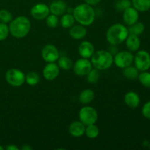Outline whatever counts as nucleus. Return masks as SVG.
<instances>
[{"mask_svg": "<svg viewBox=\"0 0 150 150\" xmlns=\"http://www.w3.org/2000/svg\"><path fill=\"white\" fill-rule=\"evenodd\" d=\"M75 20L83 26H89L94 22L95 18V12L92 5L81 4L76 6L73 11Z\"/></svg>", "mask_w": 150, "mask_h": 150, "instance_id": "1", "label": "nucleus"}, {"mask_svg": "<svg viewBox=\"0 0 150 150\" xmlns=\"http://www.w3.org/2000/svg\"><path fill=\"white\" fill-rule=\"evenodd\" d=\"M31 29V23L29 18L25 16H18L11 21L9 26L10 34L16 38H22L29 34Z\"/></svg>", "mask_w": 150, "mask_h": 150, "instance_id": "2", "label": "nucleus"}, {"mask_svg": "<svg viewBox=\"0 0 150 150\" xmlns=\"http://www.w3.org/2000/svg\"><path fill=\"white\" fill-rule=\"evenodd\" d=\"M129 35L128 29L121 23H115L110 26L106 32V39L111 45H119L124 41Z\"/></svg>", "mask_w": 150, "mask_h": 150, "instance_id": "3", "label": "nucleus"}, {"mask_svg": "<svg viewBox=\"0 0 150 150\" xmlns=\"http://www.w3.org/2000/svg\"><path fill=\"white\" fill-rule=\"evenodd\" d=\"M91 59V63L99 70H107L114 63V57L108 51L100 50L94 52Z\"/></svg>", "mask_w": 150, "mask_h": 150, "instance_id": "4", "label": "nucleus"}, {"mask_svg": "<svg viewBox=\"0 0 150 150\" xmlns=\"http://www.w3.org/2000/svg\"><path fill=\"white\" fill-rule=\"evenodd\" d=\"M79 117L80 121L87 126L96 122L98 118V114L93 107L84 106L79 111Z\"/></svg>", "mask_w": 150, "mask_h": 150, "instance_id": "5", "label": "nucleus"}, {"mask_svg": "<svg viewBox=\"0 0 150 150\" xmlns=\"http://www.w3.org/2000/svg\"><path fill=\"white\" fill-rule=\"evenodd\" d=\"M5 79L10 86L19 87L25 82V75L18 69L12 68L7 71Z\"/></svg>", "mask_w": 150, "mask_h": 150, "instance_id": "6", "label": "nucleus"}, {"mask_svg": "<svg viewBox=\"0 0 150 150\" xmlns=\"http://www.w3.org/2000/svg\"><path fill=\"white\" fill-rule=\"evenodd\" d=\"M133 62L139 71H146L150 68V54L144 50L139 51L134 57Z\"/></svg>", "mask_w": 150, "mask_h": 150, "instance_id": "7", "label": "nucleus"}, {"mask_svg": "<svg viewBox=\"0 0 150 150\" xmlns=\"http://www.w3.org/2000/svg\"><path fill=\"white\" fill-rule=\"evenodd\" d=\"M133 61L134 57L130 51H120L117 53L114 57V63L120 68H125L131 65Z\"/></svg>", "mask_w": 150, "mask_h": 150, "instance_id": "8", "label": "nucleus"}, {"mask_svg": "<svg viewBox=\"0 0 150 150\" xmlns=\"http://www.w3.org/2000/svg\"><path fill=\"white\" fill-rule=\"evenodd\" d=\"M92 64L88 59L81 58L78 59L73 65V71L77 76H86L92 70Z\"/></svg>", "mask_w": 150, "mask_h": 150, "instance_id": "9", "label": "nucleus"}, {"mask_svg": "<svg viewBox=\"0 0 150 150\" xmlns=\"http://www.w3.org/2000/svg\"><path fill=\"white\" fill-rule=\"evenodd\" d=\"M42 57L46 62H54L58 60L59 57V53L57 47L52 44H48L45 45L42 50Z\"/></svg>", "mask_w": 150, "mask_h": 150, "instance_id": "10", "label": "nucleus"}, {"mask_svg": "<svg viewBox=\"0 0 150 150\" xmlns=\"http://www.w3.org/2000/svg\"><path fill=\"white\" fill-rule=\"evenodd\" d=\"M30 13L34 18L37 20H43L49 15V7L43 3H38L32 7Z\"/></svg>", "mask_w": 150, "mask_h": 150, "instance_id": "11", "label": "nucleus"}, {"mask_svg": "<svg viewBox=\"0 0 150 150\" xmlns=\"http://www.w3.org/2000/svg\"><path fill=\"white\" fill-rule=\"evenodd\" d=\"M59 73V67L54 62H48L42 70L43 77L48 81H53L57 79Z\"/></svg>", "mask_w": 150, "mask_h": 150, "instance_id": "12", "label": "nucleus"}, {"mask_svg": "<svg viewBox=\"0 0 150 150\" xmlns=\"http://www.w3.org/2000/svg\"><path fill=\"white\" fill-rule=\"evenodd\" d=\"M139 11L133 7H128L123 13V20L128 26L136 23L139 21Z\"/></svg>", "mask_w": 150, "mask_h": 150, "instance_id": "13", "label": "nucleus"}, {"mask_svg": "<svg viewBox=\"0 0 150 150\" xmlns=\"http://www.w3.org/2000/svg\"><path fill=\"white\" fill-rule=\"evenodd\" d=\"M79 54L82 58L89 59L95 52V48L89 41H83L79 46Z\"/></svg>", "mask_w": 150, "mask_h": 150, "instance_id": "14", "label": "nucleus"}, {"mask_svg": "<svg viewBox=\"0 0 150 150\" xmlns=\"http://www.w3.org/2000/svg\"><path fill=\"white\" fill-rule=\"evenodd\" d=\"M50 13L55 16H62L67 10L66 3L62 0H55L52 1L49 6Z\"/></svg>", "mask_w": 150, "mask_h": 150, "instance_id": "15", "label": "nucleus"}, {"mask_svg": "<svg viewBox=\"0 0 150 150\" xmlns=\"http://www.w3.org/2000/svg\"><path fill=\"white\" fill-rule=\"evenodd\" d=\"M86 125L81 121H76L71 123L69 127V132L73 137H80L85 133Z\"/></svg>", "mask_w": 150, "mask_h": 150, "instance_id": "16", "label": "nucleus"}, {"mask_svg": "<svg viewBox=\"0 0 150 150\" xmlns=\"http://www.w3.org/2000/svg\"><path fill=\"white\" fill-rule=\"evenodd\" d=\"M125 103L130 108H136L139 106L140 103V98L137 93L130 91L125 95Z\"/></svg>", "mask_w": 150, "mask_h": 150, "instance_id": "17", "label": "nucleus"}, {"mask_svg": "<svg viewBox=\"0 0 150 150\" xmlns=\"http://www.w3.org/2000/svg\"><path fill=\"white\" fill-rule=\"evenodd\" d=\"M126 47L130 51H136L139 49L141 46V40L139 36L129 34L125 40Z\"/></svg>", "mask_w": 150, "mask_h": 150, "instance_id": "18", "label": "nucleus"}, {"mask_svg": "<svg viewBox=\"0 0 150 150\" xmlns=\"http://www.w3.org/2000/svg\"><path fill=\"white\" fill-rule=\"evenodd\" d=\"M86 29L83 25H73L70 27V35L75 40H81L86 35Z\"/></svg>", "mask_w": 150, "mask_h": 150, "instance_id": "19", "label": "nucleus"}, {"mask_svg": "<svg viewBox=\"0 0 150 150\" xmlns=\"http://www.w3.org/2000/svg\"><path fill=\"white\" fill-rule=\"evenodd\" d=\"M94 98H95V93L93 91L92 89H86L81 92L79 97V100L81 103L86 105L92 102L94 100Z\"/></svg>", "mask_w": 150, "mask_h": 150, "instance_id": "20", "label": "nucleus"}, {"mask_svg": "<svg viewBox=\"0 0 150 150\" xmlns=\"http://www.w3.org/2000/svg\"><path fill=\"white\" fill-rule=\"evenodd\" d=\"M123 75L125 77L130 80H135L138 79L139 75V70L136 68V66L130 65L123 68Z\"/></svg>", "mask_w": 150, "mask_h": 150, "instance_id": "21", "label": "nucleus"}, {"mask_svg": "<svg viewBox=\"0 0 150 150\" xmlns=\"http://www.w3.org/2000/svg\"><path fill=\"white\" fill-rule=\"evenodd\" d=\"M131 2L139 12H146L150 9V0H132Z\"/></svg>", "mask_w": 150, "mask_h": 150, "instance_id": "22", "label": "nucleus"}, {"mask_svg": "<svg viewBox=\"0 0 150 150\" xmlns=\"http://www.w3.org/2000/svg\"><path fill=\"white\" fill-rule=\"evenodd\" d=\"M75 18L71 14H63L60 20V24L64 29H68L73 26L75 23Z\"/></svg>", "mask_w": 150, "mask_h": 150, "instance_id": "23", "label": "nucleus"}, {"mask_svg": "<svg viewBox=\"0 0 150 150\" xmlns=\"http://www.w3.org/2000/svg\"><path fill=\"white\" fill-rule=\"evenodd\" d=\"M144 29L145 26L144 25V23L137 21L136 23L130 25L128 29V32L129 34H131V35H137V36H139V35H141L143 33Z\"/></svg>", "mask_w": 150, "mask_h": 150, "instance_id": "24", "label": "nucleus"}, {"mask_svg": "<svg viewBox=\"0 0 150 150\" xmlns=\"http://www.w3.org/2000/svg\"><path fill=\"white\" fill-rule=\"evenodd\" d=\"M58 66L64 70H69L73 67V61L67 57H61L58 59Z\"/></svg>", "mask_w": 150, "mask_h": 150, "instance_id": "25", "label": "nucleus"}, {"mask_svg": "<svg viewBox=\"0 0 150 150\" xmlns=\"http://www.w3.org/2000/svg\"><path fill=\"white\" fill-rule=\"evenodd\" d=\"M25 81L30 86H35L40 82V76L36 72H29L25 76Z\"/></svg>", "mask_w": 150, "mask_h": 150, "instance_id": "26", "label": "nucleus"}, {"mask_svg": "<svg viewBox=\"0 0 150 150\" xmlns=\"http://www.w3.org/2000/svg\"><path fill=\"white\" fill-rule=\"evenodd\" d=\"M99 128L95 124L89 125L85 128V134L89 139H95L99 135Z\"/></svg>", "mask_w": 150, "mask_h": 150, "instance_id": "27", "label": "nucleus"}, {"mask_svg": "<svg viewBox=\"0 0 150 150\" xmlns=\"http://www.w3.org/2000/svg\"><path fill=\"white\" fill-rule=\"evenodd\" d=\"M138 79L144 86L150 88V73L146 71H142V73L139 75Z\"/></svg>", "mask_w": 150, "mask_h": 150, "instance_id": "28", "label": "nucleus"}, {"mask_svg": "<svg viewBox=\"0 0 150 150\" xmlns=\"http://www.w3.org/2000/svg\"><path fill=\"white\" fill-rule=\"evenodd\" d=\"M86 76H87V81L89 83H96L100 79L99 70H98V69H92Z\"/></svg>", "mask_w": 150, "mask_h": 150, "instance_id": "29", "label": "nucleus"}, {"mask_svg": "<svg viewBox=\"0 0 150 150\" xmlns=\"http://www.w3.org/2000/svg\"><path fill=\"white\" fill-rule=\"evenodd\" d=\"M132 2L130 0H119L116 2L115 7L119 11H123L126 10L128 7H131Z\"/></svg>", "mask_w": 150, "mask_h": 150, "instance_id": "30", "label": "nucleus"}, {"mask_svg": "<svg viewBox=\"0 0 150 150\" xmlns=\"http://www.w3.org/2000/svg\"><path fill=\"white\" fill-rule=\"evenodd\" d=\"M12 21V14L7 10H0V22L7 23Z\"/></svg>", "mask_w": 150, "mask_h": 150, "instance_id": "31", "label": "nucleus"}, {"mask_svg": "<svg viewBox=\"0 0 150 150\" xmlns=\"http://www.w3.org/2000/svg\"><path fill=\"white\" fill-rule=\"evenodd\" d=\"M46 23L50 28H56L59 24L58 16L54 14L48 15L46 18Z\"/></svg>", "mask_w": 150, "mask_h": 150, "instance_id": "32", "label": "nucleus"}, {"mask_svg": "<svg viewBox=\"0 0 150 150\" xmlns=\"http://www.w3.org/2000/svg\"><path fill=\"white\" fill-rule=\"evenodd\" d=\"M10 30H9V26L7 23H1L0 22V41H3L7 38Z\"/></svg>", "mask_w": 150, "mask_h": 150, "instance_id": "33", "label": "nucleus"}, {"mask_svg": "<svg viewBox=\"0 0 150 150\" xmlns=\"http://www.w3.org/2000/svg\"><path fill=\"white\" fill-rule=\"evenodd\" d=\"M142 112L144 117L150 120V101H148L144 105Z\"/></svg>", "mask_w": 150, "mask_h": 150, "instance_id": "34", "label": "nucleus"}, {"mask_svg": "<svg viewBox=\"0 0 150 150\" xmlns=\"http://www.w3.org/2000/svg\"><path fill=\"white\" fill-rule=\"evenodd\" d=\"M100 1L101 0H84L85 3L92 6L96 5V4H98Z\"/></svg>", "mask_w": 150, "mask_h": 150, "instance_id": "35", "label": "nucleus"}, {"mask_svg": "<svg viewBox=\"0 0 150 150\" xmlns=\"http://www.w3.org/2000/svg\"><path fill=\"white\" fill-rule=\"evenodd\" d=\"M6 149L7 150H19V148L17 147L16 146H15V145H9V146H7V147H6Z\"/></svg>", "mask_w": 150, "mask_h": 150, "instance_id": "36", "label": "nucleus"}, {"mask_svg": "<svg viewBox=\"0 0 150 150\" xmlns=\"http://www.w3.org/2000/svg\"><path fill=\"white\" fill-rule=\"evenodd\" d=\"M21 149H23V150H32V148L30 147V146H27V145H25V146H23V147L21 148Z\"/></svg>", "mask_w": 150, "mask_h": 150, "instance_id": "37", "label": "nucleus"}, {"mask_svg": "<svg viewBox=\"0 0 150 150\" xmlns=\"http://www.w3.org/2000/svg\"><path fill=\"white\" fill-rule=\"evenodd\" d=\"M149 142H147V141H145L144 142V146H149Z\"/></svg>", "mask_w": 150, "mask_h": 150, "instance_id": "38", "label": "nucleus"}, {"mask_svg": "<svg viewBox=\"0 0 150 150\" xmlns=\"http://www.w3.org/2000/svg\"><path fill=\"white\" fill-rule=\"evenodd\" d=\"M3 149H4V148H3L1 146H0V150H3Z\"/></svg>", "mask_w": 150, "mask_h": 150, "instance_id": "39", "label": "nucleus"}, {"mask_svg": "<svg viewBox=\"0 0 150 150\" xmlns=\"http://www.w3.org/2000/svg\"><path fill=\"white\" fill-rule=\"evenodd\" d=\"M149 148H150V143H149Z\"/></svg>", "mask_w": 150, "mask_h": 150, "instance_id": "40", "label": "nucleus"}]
</instances>
